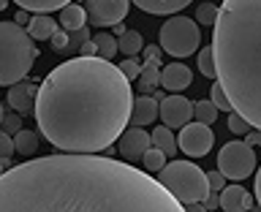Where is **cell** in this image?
<instances>
[{
    "label": "cell",
    "mask_w": 261,
    "mask_h": 212,
    "mask_svg": "<svg viewBox=\"0 0 261 212\" xmlns=\"http://www.w3.org/2000/svg\"><path fill=\"white\" fill-rule=\"evenodd\" d=\"M0 212H185V207L134 163L57 152L3 171Z\"/></svg>",
    "instance_id": "6da1fadb"
},
{
    "label": "cell",
    "mask_w": 261,
    "mask_h": 212,
    "mask_svg": "<svg viewBox=\"0 0 261 212\" xmlns=\"http://www.w3.org/2000/svg\"><path fill=\"white\" fill-rule=\"evenodd\" d=\"M130 82L112 60L71 57L38 85L36 122L55 150L95 155L117 142L130 120Z\"/></svg>",
    "instance_id": "7a4b0ae2"
},
{
    "label": "cell",
    "mask_w": 261,
    "mask_h": 212,
    "mask_svg": "<svg viewBox=\"0 0 261 212\" xmlns=\"http://www.w3.org/2000/svg\"><path fill=\"white\" fill-rule=\"evenodd\" d=\"M212 28L218 85L231 109L261 130V0H223Z\"/></svg>",
    "instance_id": "3957f363"
},
{
    "label": "cell",
    "mask_w": 261,
    "mask_h": 212,
    "mask_svg": "<svg viewBox=\"0 0 261 212\" xmlns=\"http://www.w3.org/2000/svg\"><path fill=\"white\" fill-rule=\"evenodd\" d=\"M38 49L16 22H0V85H16L30 73Z\"/></svg>",
    "instance_id": "277c9868"
},
{
    "label": "cell",
    "mask_w": 261,
    "mask_h": 212,
    "mask_svg": "<svg viewBox=\"0 0 261 212\" xmlns=\"http://www.w3.org/2000/svg\"><path fill=\"white\" fill-rule=\"evenodd\" d=\"M158 182L174 196L179 204H193L204 201L210 193L207 171L199 169L191 161H171L158 171Z\"/></svg>",
    "instance_id": "5b68a950"
},
{
    "label": "cell",
    "mask_w": 261,
    "mask_h": 212,
    "mask_svg": "<svg viewBox=\"0 0 261 212\" xmlns=\"http://www.w3.org/2000/svg\"><path fill=\"white\" fill-rule=\"evenodd\" d=\"M161 49L169 52L171 57H188L193 55L201 44V30L196 19H188V16H171L161 24Z\"/></svg>",
    "instance_id": "8992f818"
},
{
    "label": "cell",
    "mask_w": 261,
    "mask_h": 212,
    "mask_svg": "<svg viewBox=\"0 0 261 212\" xmlns=\"http://www.w3.org/2000/svg\"><path fill=\"white\" fill-rule=\"evenodd\" d=\"M218 171L226 179H248L253 171H256V150L237 139V142H226L218 152Z\"/></svg>",
    "instance_id": "52a82bcc"
},
{
    "label": "cell",
    "mask_w": 261,
    "mask_h": 212,
    "mask_svg": "<svg viewBox=\"0 0 261 212\" xmlns=\"http://www.w3.org/2000/svg\"><path fill=\"white\" fill-rule=\"evenodd\" d=\"M130 0H87V22L93 28H114L125 19Z\"/></svg>",
    "instance_id": "ba28073f"
},
{
    "label": "cell",
    "mask_w": 261,
    "mask_h": 212,
    "mask_svg": "<svg viewBox=\"0 0 261 212\" xmlns=\"http://www.w3.org/2000/svg\"><path fill=\"white\" fill-rule=\"evenodd\" d=\"M212 144H215V134L210 130V125H204V122H188L182 125L179 130V139H177V147L188 155H193V158H204Z\"/></svg>",
    "instance_id": "9c48e42d"
},
{
    "label": "cell",
    "mask_w": 261,
    "mask_h": 212,
    "mask_svg": "<svg viewBox=\"0 0 261 212\" xmlns=\"http://www.w3.org/2000/svg\"><path fill=\"white\" fill-rule=\"evenodd\" d=\"M158 114L166 128H182L193 120V101H188L179 93H171L158 103Z\"/></svg>",
    "instance_id": "30bf717a"
},
{
    "label": "cell",
    "mask_w": 261,
    "mask_h": 212,
    "mask_svg": "<svg viewBox=\"0 0 261 212\" xmlns=\"http://www.w3.org/2000/svg\"><path fill=\"white\" fill-rule=\"evenodd\" d=\"M152 147V139L144 128H128L122 130V136L117 139V152L125 163H136L142 161V155Z\"/></svg>",
    "instance_id": "8fae6325"
},
{
    "label": "cell",
    "mask_w": 261,
    "mask_h": 212,
    "mask_svg": "<svg viewBox=\"0 0 261 212\" xmlns=\"http://www.w3.org/2000/svg\"><path fill=\"white\" fill-rule=\"evenodd\" d=\"M38 85L41 82H16V85L8 87V106L22 114V117H28V114H33V109H36V95H38Z\"/></svg>",
    "instance_id": "7c38bea8"
},
{
    "label": "cell",
    "mask_w": 261,
    "mask_h": 212,
    "mask_svg": "<svg viewBox=\"0 0 261 212\" xmlns=\"http://www.w3.org/2000/svg\"><path fill=\"white\" fill-rule=\"evenodd\" d=\"M193 73L185 63H169L166 68H161V87L169 90V93H182V90L191 87Z\"/></svg>",
    "instance_id": "4fadbf2b"
},
{
    "label": "cell",
    "mask_w": 261,
    "mask_h": 212,
    "mask_svg": "<svg viewBox=\"0 0 261 212\" xmlns=\"http://www.w3.org/2000/svg\"><path fill=\"white\" fill-rule=\"evenodd\" d=\"M155 117H158V101H155L152 95L134 98V106H130V125H134V128L152 125Z\"/></svg>",
    "instance_id": "5bb4252c"
},
{
    "label": "cell",
    "mask_w": 261,
    "mask_h": 212,
    "mask_svg": "<svg viewBox=\"0 0 261 212\" xmlns=\"http://www.w3.org/2000/svg\"><path fill=\"white\" fill-rule=\"evenodd\" d=\"M220 209L223 212H248V209H253V196L242 185H228L220 193Z\"/></svg>",
    "instance_id": "9a60e30c"
},
{
    "label": "cell",
    "mask_w": 261,
    "mask_h": 212,
    "mask_svg": "<svg viewBox=\"0 0 261 212\" xmlns=\"http://www.w3.org/2000/svg\"><path fill=\"white\" fill-rule=\"evenodd\" d=\"M136 8H142L147 14H158V16H174L177 11H182L193 3V0H130Z\"/></svg>",
    "instance_id": "2e32d148"
},
{
    "label": "cell",
    "mask_w": 261,
    "mask_h": 212,
    "mask_svg": "<svg viewBox=\"0 0 261 212\" xmlns=\"http://www.w3.org/2000/svg\"><path fill=\"white\" fill-rule=\"evenodd\" d=\"M57 24L65 30V33H73V30H82L87 28V11L85 6H76V3H68L65 8H60V16H57Z\"/></svg>",
    "instance_id": "e0dca14e"
},
{
    "label": "cell",
    "mask_w": 261,
    "mask_h": 212,
    "mask_svg": "<svg viewBox=\"0 0 261 212\" xmlns=\"http://www.w3.org/2000/svg\"><path fill=\"white\" fill-rule=\"evenodd\" d=\"M57 30H60V28H57V19H52L49 14H36V16H30L28 36H30L33 41H49Z\"/></svg>",
    "instance_id": "ac0fdd59"
},
{
    "label": "cell",
    "mask_w": 261,
    "mask_h": 212,
    "mask_svg": "<svg viewBox=\"0 0 261 212\" xmlns=\"http://www.w3.org/2000/svg\"><path fill=\"white\" fill-rule=\"evenodd\" d=\"M139 90L144 95H150L155 87H161V60H147L142 63V71H139Z\"/></svg>",
    "instance_id": "d6986e66"
},
{
    "label": "cell",
    "mask_w": 261,
    "mask_h": 212,
    "mask_svg": "<svg viewBox=\"0 0 261 212\" xmlns=\"http://www.w3.org/2000/svg\"><path fill=\"white\" fill-rule=\"evenodd\" d=\"M142 49H144V41H142V33L139 30H125L117 38V52H122L125 57H136Z\"/></svg>",
    "instance_id": "ffe728a7"
},
{
    "label": "cell",
    "mask_w": 261,
    "mask_h": 212,
    "mask_svg": "<svg viewBox=\"0 0 261 212\" xmlns=\"http://www.w3.org/2000/svg\"><path fill=\"white\" fill-rule=\"evenodd\" d=\"M152 147H158V150L166 155V158H171V155L177 152V139H174V134H171V128H155L152 130Z\"/></svg>",
    "instance_id": "44dd1931"
},
{
    "label": "cell",
    "mask_w": 261,
    "mask_h": 212,
    "mask_svg": "<svg viewBox=\"0 0 261 212\" xmlns=\"http://www.w3.org/2000/svg\"><path fill=\"white\" fill-rule=\"evenodd\" d=\"M24 11H36V14H49V11H60L71 3V0H14Z\"/></svg>",
    "instance_id": "7402d4cb"
},
{
    "label": "cell",
    "mask_w": 261,
    "mask_h": 212,
    "mask_svg": "<svg viewBox=\"0 0 261 212\" xmlns=\"http://www.w3.org/2000/svg\"><path fill=\"white\" fill-rule=\"evenodd\" d=\"M14 150L22 152V155H33L38 150V134H36V130L22 128L19 134H14Z\"/></svg>",
    "instance_id": "603a6c76"
},
{
    "label": "cell",
    "mask_w": 261,
    "mask_h": 212,
    "mask_svg": "<svg viewBox=\"0 0 261 212\" xmlns=\"http://www.w3.org/2000/svg\"><path fill=\"white\" fill-rule=\"evenodd\" d=\"M93 44H95V57H101V60H112L117 55V38L109 36V33H98Z\"/></svg>",
    "instance_id": "cb8c5ba5"
},
{
    "label": "cell",
    "mask_w": 261,
    "mask_h": 212,
    "mask_svg": "<svg viewBox=\"0 0 261 212\" xmlns=\"http://www.w3.org/2000/svg\"><path fill=\"white\" fill-rule=\"evenodd\" d=\"M193 117L196 122H204V125H212L218 120V106L212 101H196L193 103Z\"/></svg>",
    "instance_id": "d4e9b609"
},
{
    "label": "cell",
    "mask_w": 261,
    "mask_h": 212,
    "mask_svg": "<svg viewBox=\"0 0 261 212\" xmlns=\"http://www.w3.org/2000/svg\"><path fill=\"white\" fill-rule=\"evenodd\" d=\"M142 163H144V171H161L166 166V155H163L158 147H150V150L142 155Z\"/></svg>",
    "instance_id": "484cf974"
},
{
    "label": "cell",
    "mask_w": 261,
    "mask_h": 212,
    "mask_svg": "<svg viewBox=\"0 0 261 212\" xmlns=\"http://www.w3.org/2000/svg\"><path fill=\"white\" fill-rule=\"evenodd\" d=\"M199 71H201L207 79H215V76H218V71H215V60H212V46L199 49Z\"/></svg>",
    "instance_id": "4316f807"
},
{
    "label": "cell",
    "mask_w": 261,
    "mask_h": 212,
    "mask_svg": "<svg viewBox=\"0 0 261 212\" xmlns=\"http://www.w3.org/2000/svg\"><path fill=\"white\" fill-rule=\"evenodd\" d=\"M215 19H218V6L201 3L196 8V24H215Z\"/></svg>",
    "instance_id": "83f0119b"
},
{
    "label": "cell",
    "mask_w": 261,
    "mask_h": 212,
    "mask_svg": "<svg viewBox=\"0 0 261 212\" xmlns=\"http://www.w3.org/2000/svg\"><path fill=\"white\" fill-rule=\"evenodd\" d=\"M87 41H90V33H87V28L68 33V49H65V52H68V55H76L79 49H82V44H87Z\"/></svg>",
    "instance_id": "f1b7e54d"
},
{
    "label": "cell",
    "mask_w": 261,
    "mask_h": 212,
    "mask_svg": "<svg viewBox=\"0 0 261 212\" xmlns=\"http://www.w3.org/2000/svg\"><path fill=\"white\" fill-rule=\"evenodd\" d=\"M117 68L122 71V76L130 82V79H136V76H139V71H142V60H139V57H125V60L117 65Z\"/></svg>",
    "instance_id": "f546056e"
},
{
    "label": "cell",
    "mask_w": 261,
    "mask_h": 212,
    "mask_svg": "<svg viewBox=\"0 0 261 212\" xmlns=\"http://www.w3.org/2000/svg\"><path fill=\"white\" fill-rule=\"evenodd\" d=\"M210 95H212L210 101L218 106V112H234L231 109V101L226 98V93H223V87H220V85H212V93Z\"/></svg>",
    "instance_id": "4dcf8cb0"
},
{
    "label": "cell",
    "mask_w": 261,
    "mask_h": 212,
    "mask_svg": "<svg viewBox=\"0 0 261 212\" xmlns=\"http://www.w3.org/2000/svg\"><path fill=\"white\" fill-rule=\"evenodd\" d=\"M228 130H231V134H237V136H245V134L250 130V122L245 120V117H240L237 112H231V114H228Z\"/></svg>",
    "instance_id": "1f68e13d"
},
{
    "label": "cell",
    "mask_w": 261,
    "mask_h": 212,
    "mask_svg": "<svg viewBox=\"0 0 261 212\" xmlns=\"http://www.w3.org/2000/svg\"><path fill=\"white\" fill-rule=\"evenodd\" d=\"M0 125H3V130L8 136H14V134H19L22 130V120H19V114H3V122H0Z\"/></svg>",
    "instance_id": "d6a6232c"
},
{
    "label": "cell",
    "mask_w": 261,
    "mask_h": 212,
    "mask_svg": "<svg viewBox=\"0 0 261 212\" xmlns=\"http://www.w3.org/2000/svg\"><path fill=\"white\" fill-rule=\"evenodd\" d=\"M14 139L6 134V130H0V161H11V155H14Z\"/></svg>",
    "instance_id": "836d02e7"
},
{
    "label": "cell",
    "mask_w": 261,
    "mask_h": 212,
    "mask_svg": "<svg viewBox=\"0 0 261 212\" xmlns=\"http://www.w3.org/2000/svg\"><path fill=\"white\" fill-rule=\"evenodd\" d=\"M49 41H52V49H55V52H65V49H68V33H65V30H57Z\"/></svg>",
    "instance_id": "e575fe53"
},
{
    "label": "cell",
    "mask_w": 261,
    "mask_h": 212,
    "mask_svg": "<svg viewBox=\"0 0 261 212\" xmlns=\"http://www.w3.org/2000/svg\"><path fill=\"white\" fill-rule=\"evenodd\" d=\"M207 182H210V191H223V185H226V177L220 174V171H207Z\"/></svg>",
    "instance_id": "d590c367"
},
{
    "label": "cell",
    "mask_w": 261,
    "mask_h": 212,
    "mask_svg": "<svg viewBox=\"0 0 261 212\" xmlns=\"http://www.w3.org/2000/svg\"><path fill=\"white\" fill-rule=\"evenodd\" d=\"M161 46H144V63L147 60H161Z\"/></svg>",
    "instance_id": "8d00e7d4"
},
{
    "label": "cell",
    "mask_w": 261,
    "mask_h": 212,
    "mask_svg": "<svg viewBox=\"0 0 261 212\" xmlns=\"http://www.w3.org/2000/svg\"><path fill=\"white\" fill-rule=\"evenodd\" d=\"M245 142H248L250 147L261 144V130H248V134H245Z\"/></svg>",
    "instance_id": "74e56055"
},
{
    "label": "cell",
    "mask_w": 261,
    "mask_h": 212,
    "mask_svg": "<svg viewBox=\"0 0 261 212\" xmlns=\"http://www.w3.org/2000/svg\"><path fill=\"white\" fill-rule=\"evenodd\" d=\"M14 22H16V24H22V28H24V24H30V14L24 11V8H19V11L14 14Z\"/></svg>",
    "instance_id": "f35d334b"
},
{
    "label": "cell",
    "mask_w": 261,
    "mask_h": 212,
    "mask_svg": "<svg viewBox=\"0 0 261 212\" xmlns=\"http://www.w3.org/2000/svg\"><path fill=\"white\" fill-rule=\"evenodd\" d=\"M79 52H82V57H95V44H93V38H90L87 44H82Z\"/></svg>",
    "instance_id": "ab89813d"
},
{
    "label": "cell",
    "mask_w": 261,
    "mask_h": 212,
    "mask_svg": "<svg viewBox=\"0 0 261 212\" xmlns=\"http://www.w3.org/2000/svg\"><path fill=\"white\" fill-rule=\"evenodd\" d=\"M185 212H207V207L201 201H193V204H185Z\"/></svg>",
    "instance_id": "60d3db41"
},
{
    "label": "cell",
    "mask_w": 261,
    "mask_h": 212,
    "mask_svg": "<svg viewBox=\"0 0 261 212\" xmlns=\"http://www.w3.org/2000/svg\"><path fill=\"white\" fill-rule=\"evenodd\" d=\"M256 199H258V204H261V169L256 171Z\"/></svg>",
    "instance_id": "b9f144b4"
},
{
    "label": "cell",
    "mask_w": 261,
    "mask_h": 212,
    "mask_svg": "<svg viewBox=\"0 0 261 212\" xmlns=\"http://www.w3.org/2000/svg\"><path fill=\"white\" fill-rule=\"evenodd\" d=\"M114 33H117V38L122 36V33H125V28H122V22H120V24H114Z\"/></svg>",
    "instance_id": "7bdbcfd3"
},
{
    "label": "cell",
    "mask_w": 261,
    "mask_h": 212,
    "mask_svg": "<svg viewBox=\"0 0 261 212\" xmlns=\"http://www.w3.org/2000/svg\"><path fill=\"white\" fill-rule=\"evenodd\" d=\"M8 163H11V161H0V177H3V171H6V166H8Z\"/></svg>",
    "instance_id": "ee69618b"
},
{
    "label": "cell",
    "mask_w": 261,
    "mask_h": 212,
    "mask_svg": "<svg viewBox=\"0 0 261 212\" xmlns=\"http://www.w3.org/2000/svg\"><path fill=\"white\" fill-rule=\"evenodd\" d=\"M8 6V0H0V11H3V8Z\"/></svg>",
    "instance_id": "f6af8a7d"
},
{
    "label": "cell",
    "mask_w": 261,
    "mask_h": 212,
    "mask_svg": "<svg viewBox=\"0 0 261 212\" xmlns=\"http://www.w3.org/2000/svg\"><path fill=\"white\" fill-rule=\"evenodd\" d=\"M3 114H6V112H3V103H0V122H3Z\"/></svg>",
    "instance_id": "bcb514c9"
}]
</instances>
